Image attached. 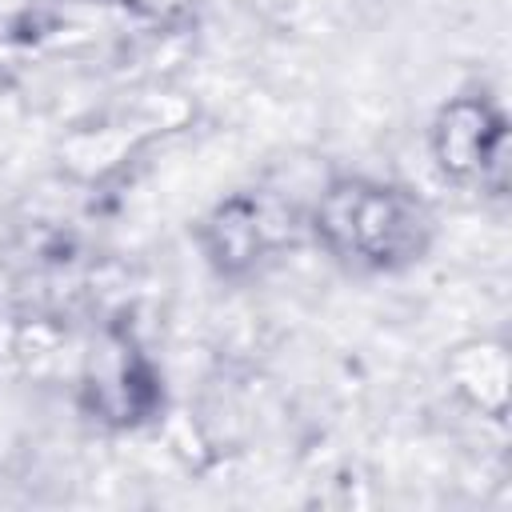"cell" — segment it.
Instances as JSON below:
<instances>
[{"label": "cell", "instance_id": "cell-2", "mask_svg": "<svg viewBox=\"0 0 512 512\" xmlns=\"http://www.w3.org/2000/svg\"><path fill=\"white\" fill-rule=\"evenodd\" d=\"M296 236V212L268 192H236L216 204L200 228L208 260L228 272H256Z\"/></svg>", "mask_w": 512, "mask_h": 512}, {"label": "cell", "instance_id": "cell-3", "mask_svg": "<svg viewBox=\"0 0 512 512\" xmlns=\"http://www.w3.org/2000/svg\"><path fill=\"white\" fill-rule=\"evenodd\" d=\"M436 164L464 184L504 180V120L488 100L460 96L440 108L432 124Z\"/></svg>", "mask_w": 512, "mask_h": 512}, {"label": "cell", "instance_id": "cell-4", "mask_svg": "<svg viewBox=\"0 0 512 512\" xmlns=\"http://www.w3.org/2000/svg\"><path fill=\"white\" fill-rule=\"evenodd\" d=\"M84 392H88L92 412L104 420H116V424H132L136 416H144L152 408V396H156L148 364L124 340L92 360Z\"/></svg>", "mask_w": 512, "mask_h": 512}, {"label": "cell", "instance_id": "cell-1", "mask_svg": "<svg viewBox=\"0 0 512 512\" xmlns=\"http://www.w3.org/2000/svg\"><path fill=\"white\" fill-rule=\"evenodd\" d=\"M308 228L332 260L360 272H396L432 240L428 208L408 188L368 176L332 180L312 204Z\"/></svg>", "mask_w": 512, "mask_h": 512}]
</instances>
